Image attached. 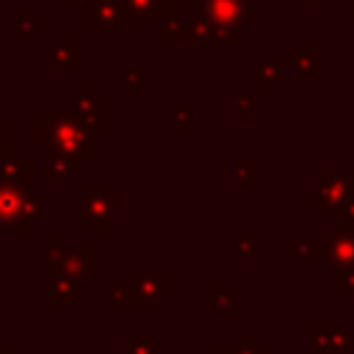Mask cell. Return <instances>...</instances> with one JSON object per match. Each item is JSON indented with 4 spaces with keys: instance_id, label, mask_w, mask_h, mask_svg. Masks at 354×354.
<instances>
[{
    "instance_id": "cell-1",
    "label": "cell",
    "mask_w": 354,
    "mask_h": 354,
    "mask_svg": "<svg viewBox=\"0 0 354 354\" xmlns=\"http://www.w3.org/2000/svg\"><path fill=\"white\" fill-rule=\"evenodd\" d=\"M39 213H41V202L36 194L19 185H0V227L28 230Z\"/></svg>"
},
{
    "instance_id": "cell-2",
    "label": "cell",
    "mask_w": 354,
    "mask_h": 354,
    "mask_svg": "<svg viewBox=\"0 0 354 354\" xmlns=\"http://www.w3.org/2000/svg\"><path fill=\"white\" fill-rule=\"evenodd\" d=\"M354 348V332L346 324H315L310 329V354H348Z\"/></svg>"
},
{
    "instance_id": "cell-3",
    "label": "cell",
    "mask_w": 354,
    "mask_h": 354,
    "mask_svg": "<svg viewBox=\"0 0 354 354\" xmlns=\"http://www.w3.org/2000/svg\"><path fill=\"white\" fill-rule=\"evenodd\" d=\"M326 260H329V268H337V271L354 266V232H340L329 238Z\"/></svg>"
},
{
    "instance_id": "cell-4",
    "label": "cell",
    "mask_w": 354,
    "mask_h": 354,
    "mask_svg": "<svg viewBox=\"0 0 354 354\" xmlns=\"http://www.w3.org/2000/svg\"><path fill=\"white\" fill-rule=\"evenodd\" d=\"M158 335H122V354H158Z\"/></svg>"
},
{
    "instance_id": "cell-5",
    "label": "cell",
    "mask_w": 354,
    "mask_h": 354,
    "mask_svg": "<svg viewBox=\"0 0 354 354\" xmlns=\"http://www.w3.org/2000/svg\"><path fill=\"white\" fill-rule=\"evenodd\" d=\"M210 307L224 315V321L232 318V285H210Z\"/></svg>"
},
{
    "instance_id": "cell-6",
    "label": "cell",
    "mask_w": 354,
    "mask_h": 354,
    "mask_svg": "<svg viewBox=\"0 0 354 354\" xmlns=\"http://www.w3.org/2000/svg\"><path fill=\"white\" fill-rule=\"evenodd\" d=\"M108 296H111V304H113V307H122V310L138 307L133 282H130V285H111V288H108Z\"/></svg>"
},
{
    "instance_id": "cell-7",
    "label": "cell",
    "mask_w": 354,
    "mask_h": 354,
    "mask_svg": "<svg viewBox=\"0 0 354 354\" xmlns=\"http://www.w3.org/2000/svg\"><path fill=\"white\" fill-rule=\"evenodd\" d=\"M232 354H271V348L263 346L257 335H235Z\"/></svg>"
},
{
    "instance_id": "cell-8",
    "label": "cell",
    "mask_w": 354,
    "mask_h": 354,
    "mask_svg": "<svg viewBox=\"0 0 354 354\" xmlns=\"http://www.w3.org/2000/svg\"><path fill=\"white\" fill-rule=\"evenodd\" d=\"M354 290V266L337 271V293H351Z\"/></svg>"
},
{
    "instance_id": "cell-9",
    "label": "cell",
    "mask_w": 354,
    "mask_h": 354,
    "mask_svg": "<svg viewBox=\"0 0 354 354\" xmlns=\"http://www.w3.org/2000/svg\"><path fill=\"white\" fill-rule=\"evenodd\" d=\"M257 252V238L254 235H249V238H241L238 235V254L241 257H252Z\"/></svg>"
},
{
    "instance_id": "cell-10",
    "label": "cell",
    "mask_w": 354,
    "mask_h": 354,
    "mask_svg": "<svg viewBox=\"0 0 354 354\" xmlns=\"http://www.w3.org/2000/svg\"><path fill=\"white\" fill-rule=\"evenodd\" d=\"M0 354H22L17 346H0Z\"/></svg>"
}]
</instances>
